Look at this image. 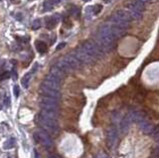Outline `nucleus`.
I'll return each instance as SVG.
<instances>
[{"mask_svg": "<svg viewBox=\"0 0 159 158\" xmlns=\"http://www.w3.org/2000/svg\"><path fill=\"white\" fill-rule=\"evenodd\" d=\"M83 1H85V2H87V1H90V0H83Z\"/></svg>", "mask_w": 159, "mask_h": 158, "instance_id": "473e14b6", "label": "nucleus"}, {"mask_svg": "<svg viewBox=\"0 0 159 158\" xmlns=\"http://www.w3.org/2000/svg\"><path fill=\"white\" fill-rule=\"evenodd\" d=\"M41 25H42L41 20L36 19V20H34L33 23H32V29H33V30H38V29H40Z\"/></svg>", "mask_w": 159, "mask_h": 158, "instance_id": "4be33fe9", "label": "nucleus"}, {"mask_svg": "<svg viewBox=\"0 0 159 158\" xmlns=\"http://www.w3.org/2000/svg\"><path fill=\"white\" fill-rule=\"evenodd\" d=\"M15 143H16V140L14 138H10V139H8L4 143V148L5 149H10V148H13L15 146Z\"/></svg>", "mask_w": 159, "mask_h": 158, "instance_id": "aec40b11", "label": "nucleus"}, {"mask_svg": "<svg viewBox=\"0 0 159 158\" xmlns=\"http://www.w3.org/2000/svg\"><path fill=\"white\" fill-rule=\"evenodd\" d=\"M41 115H43L45 117H48V118H52V119H56L57 118V115H58V112L56 111H47V109H43V111H41Z\"/></svg>", "mask_w": 159, "mask_h": 158, "instance_id": "f3484780", "label": "nucleus"}, {"mask_svg": "<svg viewBox=\"0 0 159 158\" xmlns=\"http://www.w3.org/2000/svg\"><path fill=\"white\" fill-rule=\"evenodd\" d=\"M115 14L118 16V17L121 18V20L127 22V23H130V21L132 20L131 16H130V14H129L128 11H125V10H118V11H116Z\"/></svg>", "mask_w": 159, "mask_h": 158, "instance_id": "f8f14e48", "label": "nucleus"}, {"mask_svg": "<svg viewBox=\"0 0 159 158\" xmlns=\"http://www.w3.org/2000/svg\"><path fill=\"white\" fill-rule=\"evenodd\" d=\"M128 8H133L135 10L142 13L145 10V5H144V2L140 1V0H134L133 2L128 5Z\"/></svg>", "mask_w": 159, "mask_h": 158, "instance_id": "9b49d317", "label": "nucleus"}, {"mask_svg": "<svg viewBox=\"0 0 159 158\" xmlns=\"http://www.w3.org/2000/svg\"><path fill=\"white\" fill-rule=\"evenodd\" d=\"M11 77V73L10 72H4L3 74L0 75V81H4V80H7Z\"/></svg>", "mask_w": 159, "mask_h": 158, "instance_id": "393cba45", "label": "nucleus"}, {"mask_svg": "<svg viewBox=\"0 0 159 158\" xmlns=\"http://www.w3.org/2000/svg\"><path fill=\"white\" fill-rule=\"evenodd\" d=\"M64 59L69 63V65L73 68V70L74 69H79V68L81 67V65H82V63L80 62V60L78 59V58L76 57V55H75L74 53L66 55V56L64 57Z\"/></svg>", "mask_w": 159, "mask_h": 158, "instance_id": "6e6552de", "label": "nucleus"}, {"mask_svg": "<svg viewBox=\"0 0 159 158\" xmlns=\"http://www.w3.org/2000/svg\"><path fill=\"white\" fill-rule=\"evenodd\" d=\"M40 92H41L42 95L45 96H50V98H54V99H59L60 96H61L60 91L47 88V87L42 86V85L40 87Z\"/></svg>", "mask_w": 159, "mask_h": 158, "instance_id": "0eeeda50", "label": "nucleus"}, {"mask_svg": "<svg viewBox=\"0 0 159 158\" xmlns=\"http://www.w3.org/2000/svg\"><path fill=\"white\" fill-rule=\"evenodd\" d=\"M41 85L47 87V88H50V89H53V90H57V91H60V87H61V84L52 82V81L46 80V79L43 81V83H42Z\"/></svg>", "mask_w": 159, "mask_h": 158, "instance_id": "2eb2a0df", "label": "nucleus"}, {"mask_svg": "<svg viewBox=\"0 0 159 158\" xmlns=\"http://www.w3.org/2000/svg\"><path fill=\"white\" fill-rule=\"evenodd\" d=\"M49 158H61V157L58 156V155H56V154H52V155L49 156Z\"/></svg>", "mask_w": 159, "mask_h": 158, "instance_id": "7c9ffc66", "label": "nucleus"}, {"mask_svg": "<svg viewBox=\"0 0 159 158\" xmlns=\"http://www.w3.org/2000/svg\"><path fill=\"white\" fill-rule=\"evenodd\" d=\"M3 104H4L5 106H9L10 105V98L8 96H4V101H3Z\"/></svg>", "mask_w": 159, "mask_h": 158, "instance_id": "bb28decb", "label": "nucleus"}, {"mask_svg": "<svg viewBox=\"0 0 159 158\" xmlns=\"http://www.w3.org/2000/svg\"><path fill=\"white\" fill-rule=\"evenodd\" d=\"M74 54L76 55V57L80 60V62L82 64H92L93 61H95V59L84 49L83 46L78 47L77 49L75 50Z\"/></svg>", "mask_w": 159, "mask_h": 158, "instance_id": "423d86ee", "label": "nucleus"}, {"mask_svg": "<svg viewBox=\"0 0 159 158\" xmlns=\"http://www.w3.org/2000/svg\"><path fill=\"white\" fill-rule=\"evenodd\" d=\"M34 156H35V158H41L40 157V154H39V152H38L36 149L34 150Z\"/></svg>", "mask_w": 159, "mask_h": 158, "instance_id": "c85d7f7f", "label": "nucleus"}, {"mask_svg": "<svg viewBox=\"0 0 159 158\" xmlns=\"http://www.w3.org/2000/svg\"><path fill=\"white\" fill-rule=\"evenodd\" d=\"M69 13H70L71 15H73L74 17H79L80 13H81L80 8L77 7V6H75V5H72V6H71V7L69 8Z\"/></svg>", "mask_w": 159, "mask_h": 158, "instance_id": "6ab92c4d", "label": "nucleus"}, {"mask_svg": "<svg viewBox=\"0 0 159 158\" xmlns=\"http://www.w3.org/2000/svg\"><path fill=\"white\" fill-rule=\"evenodd\" d=\"M40 105L43 109L47 111H58L59 108V101L57 99L50 98V96H43L40 101Z\"/></svg>", "mask_w": 159, "mask_h": 158, "instance_id": "39448f33", "label": "nucleus"}, {"mask_svg": "<svg viewBox=\"0 0 159 158\" xmlns=\"http://www.w3.org/2000/svg\"><path fill=\"white\" fill-rule=\"evenodd\" d=\"M50 74L51 75H53L55 76L56 78L58 79H60L61 81L64 79V77H65V73L63 72V71H61L59 68L56 67V66H53L51 68V70H50Z\"/></svg>", "mask_w": 159, "mask_h": 158, "instance_id": "4468645a", "label": "nucleus"}, {"mask_svg": "<svg viewBox=\"0 0 159 158\" xmlns=\"http://www.w3.org/2000/svg\"><path fill=\"white\" fill-rule=\"evenodd\" d=\"M89 9H90V10H92V13H93L95 15H96V14H99L100 11H102V6L99 5V4H96V5H95V6H93V7H90Z\"/></svg>", "mask_w": 159, "mask_h": 158, "instance_id": "412c9836", "label": "nucleus"}, {"mask_svg": "<svg viewBox=\"0 0 159 158\" xmlns=\"http://www.w3.org/2000/svg\"><path fill=\"white\" fill-rule=\"evenodd\" d=\"M55 66L59 68L61 71H63L65 74H68V73H70V72H72L73 71V68L69 65V63H68L64 58L58 61V62L55 64Z\"/></svg>", "mask_w": 159, "mask_h": 158, "instance_id": "1a4fd4ad", "label": "nucleus"}, {"mask_svg": "<svg viewBox=\"0 0 159 158\" xmlns=\"http://www.w3.org/2000/svg\"><path fill=\"white\" fill-rule=\"evenodd\" d=\"M45 79H46V80H49V81H52V82L58 83V84H61V82H62V81H61L60 79L56 78V77L53 76V75H51V74H49V75H47V76H46V78H45Z\"/></svg>", "mask_w": 159, "mask_h": 158, "instance_id": "5701e85b", "label": "nucleus"}, {"mask_svg": "<svg viewBox=\"0 0 159 158\" xmlns=\"http://www.w3.org/2000/svg\"><path fill=\"white\" fill-rule=\"evenodd\" d=\"M35 47H36L38 52L41 53V54H45L48 50V47H47L46 43L43 42V41H40V40L35 41Z\"/></svg>", "mask_w": 159, "mask_h": 158, "instance_id": "ddd939ff", "label": "nucleus"}, {"mask_svg": "<svg viewBox=\"0 0 159 158\" xmlns=\"http://www.w3.org/2000/svg\"><path fill=\"white\" fill-rule=\"evenodd\" d=\"M82 46L95 60L99 58L100 55H102V48L99 46L98 43H96V42H93L92 40H87L86 42H84Z\"/></svg>", "mask_w": 159, "mask_h": 158, "instance_id": "20e7f679", "label": "nucleus"}, {"mask_svg": "<svg viewBox=\"0 0 159 158\" xmlns=\"http://www.w3.org/2000/svg\"><path fill=\"white\" fill-rule=\"evenodd\" d=\"M37 68H38V65H37V64H35V66H33V68H32V70L30 71V72H29L28 74H26V75L23 77V79L21 80L22 86H23L25 89H27L29 87V83H30L32 75H33V73H35L37 71Z\"/></svg>", "mask_w": 159, "mask_h": 158, "instance_id": "9d476101", "label": "nucleus"}, {"mask_svg": "<svg viewBox=\"0 0 159 158\" xmlns=\"http://www.w3.org/2000/svg\"><path fill=\"white\" fill-rule=\"evenodd\" d=\"M66 45H67V44L65 43V42H63V43H60V44L57 46L56 50H57V51H59V50H61V49H63L64 47H66Z\"/></svg>", "mask_w": 159, "mask_h": 158, "instance_id": "cd10ccee", "label": "nucleus"}, {"mask_svg": "<svg viewBox=\"0 0 159 158\" xmlns=\"http://www.w3.org/2000/svg\"><path fill=\"white\" fill-rule=\"evenodd\" d=\"M36 121L45 131L48 132V133L53 134V133H56V132L59 130V125H58V122L56 119L48 118L41 114H38Z\"/></svg>", "mask_w": 159, "mask_h": 158, "instance_id": "f03ea898", "label": "nucleus"}, {"mask_svg": "<svg viewBox=\"0 0 159 158\" xmlns=\"http://www.w3.org/2000/svg\"><path fill=\"white\" fill-rule=\"evenodd\" d=\"M34 138H35V140H36V142L41 143L43 145V147L45 149L50 150L53 148V141H52L49 133H48L47 131H45L44 129L35 132Z\"/></svg>", "mask_w": 159, "mask_h": 158, "instance_id": "7ed1b4c3", "label": "nucleus"}, {"mask_svg": "<svg viewBox=\"0 0 159 158\" xmlns=\"http://www.w3.org/2000/svg\"><path fill=\"white\" fill-rule=\"evenodd\" d=\"M140 1H142V2H144V3H145V2H150L151 0H140Z\"/></svg>", "mask_w": 159, "mask_h": 158, "instance_id": "2f4dec72", "label": "nucleus"}, {"mask_svg": "<svg viewBox=\"0 0 159 158\" xmlns=\"http://www.w3.org/2000/svg\"><path fill=\"white\" fill-rule=\"evenodd\" d=\"M128 12H129V14H130L132 19H136V20H137V19H140L142 17L141 12L135 10V9H133V8H128Z\"/></svg>", "mask_w": 159, "mask_h": 158, "instance_id": "a211bd4d", "label": "nucleus"}, {"mask_svg": "<svg viewBox=\"0 0 159 158\" xmlns=\"http://www.w3.org/2000/svg\"><path fill=\"white\" fill-rule=\"evenodd\" d=\"M116 38L113 35L112 29L110 24L106 23L99 27L98 32V43L102 50H110L115 45V41Z\"/></svg>", "mask_w": 159, "mask_h": 158, "instance_id": "f257e3e1", "label": "nucleus"}, {"mask_svg": "<svg viewBox=\"0 0 159 158\" xmlns=\"http://www.w3.org/2000/svg\"><path fill=\"white\" fill-rule=\"evenodd\" d=\"M50 1L53 3V4H58V3H60L61 0H50Z\"/></svg>", "mask_w": 159, "mask_h": 158, "instance_id": "c756f323", "label": "nucleus"}, {"mask_svg": "<svg viewBox=\"0 0 159 158\" xmlns=\"http://www.w3.org/2000/svg\"><path fill=\"white\" fill-rule=\"evenodd\" d=\"M52 8H53V3H52L50 0H47V1L44 2V10L50 11Z\"/></svg>", "mask_w": 159, "mask_h": 158, "instance_id": "b1692460", "label": "nucleus"}, {"mask_svg": "<svg viewBox=\"0 0 159 158\" xmlns=\"http://www.w3.org/2000/svg\"><path fill=\"white\" fill-rule=\"evenodd\" d=\"M13 93H14V96L16 98H18L19 95H20V89H19L18 86H14V88H13Z\"/></svg>", "mask_w": 159, "mask_h": 158, "instance_id": "a878e982", "label": "nucleus"}, {"mask_svg": "<svg viewBox=\"0 0 159 158\" xmlns=\"http://www.w3.org/2000/svg\"><path fill=\"white\" fill-rule=\"evenodd\" d=\"M59 22V18L57 17V15H54L52 17L48 18V21H46V27L48 29H53Z\"/></svg>", "mask_w": 159, "mask_h": 158, "instance_id": "dca6fc26", "label": "nucleus"}]
</instances>
